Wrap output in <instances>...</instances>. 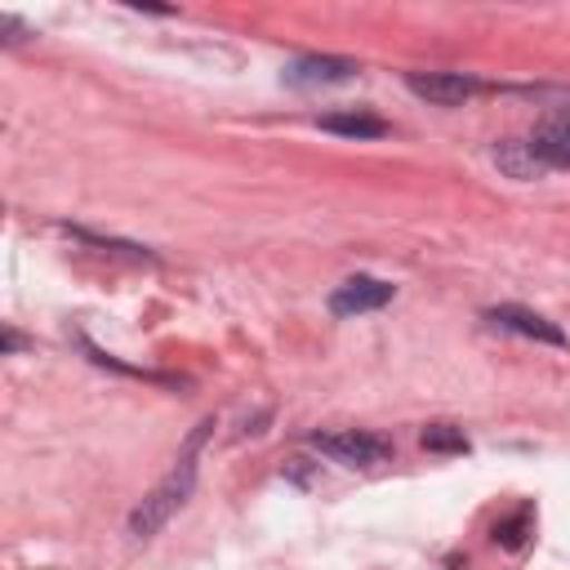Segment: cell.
Returning <instances> with one entry per match:
<instances>
[{
    "mask_svg": "<svg viewBox=\"0 0 570 570\" xmlns=\"http://www.w3.org/2000/svg\"><path fill=\"white\" fill-rule=\"evenodd\" d=\"M392 303V285L379 276H352L330 294V312L334 316H361V312H379Z\"/></svg>",
    "mask_w": 570,
    "mask_h": 570,
    "instance_id": "5",
    "label": "cell"
},
{
    "mask_svg": "<svg viewBox=\"0 0 570 570\" xmlns=\"http://www.w3.org/2000/svg\"><path fill=\"white\" fill-rule=\"evenodd\" d=\"M494 165H499L508 178H517V183H534V178L548 174V165L534 156L530 138H508V142H499V147H494Z\"/></svg>",
    "mask_w": 570,
    "mask_h": 570,
    "instance_id": "8",
    "label": "cell"
},
{
    "mask_svg": "<svg viewBox=\"0 0 570 570\" xmlns=\"http://www.w3.org/2000/svg\"><path fill=\"white\" fill-rule=\"evenodd\" d=\"M214 432V419H205L187 441H183V454L174 459V468H169V476L134 508V517H129V534L134 539H147V534H156L183 503H187V494L196 490V454H200V445H205V436Z\"/></svg>",
    "mask_w": 570,
    "mask_h": 570,
    "instance_id": "1",
    "label": "cell"
},
{
    "mask_svg": "<svg viewBox=\"0 0 570 570\" xmlns=\"http://www.w3.org/2000/svg\"><path fill=\"white\" fill-rule=\"evenodd\" d=\"M321 129L343 134V138H383L387 120H379L370 111H330V116H321Z\"/></svg>",
    "mask_w": 570,
    "mask_h": 570,
    "instance_id": "9",
    "label": "cell"
},
{
    "mask_svg": "<svg viewBox=\"0 0 570 570\" xmlns=\"http://www.w3.org/2000/svg\"><path fill=\"white\" fill-rule=\"evenodd\" d=\"M312 445L321 454H330L334 463H347V468H370V463H383L392 454V441L379 436V432H361V428H343V432H316Z\"/></svg>",
    "mask_w": 570,
    "mask_h": 570,
    "instance_id": "2",
    "label": "cell"
},
{
    "mask_svg": "<svg viewBox=\"0 0 570 570\" xmlns=\"http://www.w3.org/2000/svg\"><path fill=\"white\" fill-rule=\"evenodd\" d=\"M530 147L534 156L548 165V169H570V107L548 116L534 134H530Z\"/></svg>",
    "mask_w": 570,
    "mask_h": 570,
    "instance_id": "7",
    "label": "cell"
},
{
    "mask_svg": "<svg viewBox=\"0 0 570 570\" xmlns=\"http://www.w3.org/2000/svg\"><path fill=\"white\" fill-rule=\"evenodd\" d=\"M22 347V334H13V330H4V352H18Z\"/></svg>",
    "mask_w": 570,
    "mask_h": 570,
    "instance_id": "12",
    "label": "cell"
},
{
    "mask_svg": "<svg viewBox=\"0 0 570 570\" xmlns=\"http://www.w3.org/2000/svg\"><path fill=\"white\" fill-rule=\"evenodd\" d=\"M485 316H490L494 325H503V330L521 334V338H534V343H548V347H570L566 330H561V325H552L548 316L530 312V307H517V303H499V307H490Z\"/></svg>",
    "mask_w": 570,
    "mask_h": 570,
    "instance_id": "6",
    "label": "cell"
},
{
    "mask_svg": "<svg viewBox=\"0 0 570 570\" xmlns=\"http://www.w3.org/2000/svg\"><path fill=\"white\" fill-rule=\"evenodd\" d=\"M419 441H423V450H436V454H463L468 450V436L454 423H428Z\"/></svg>",
    "mask_w": 570,
    "mask_h": 570,
    "instance_id": "10",
    "label": "cell"
},
{
    "mask_svg": "<svg viewBox=\"0 0 570 570\" xmlns=\"http://www.w3.org/2000/svg\"><path fill=\"white\" fill-rule=\"evenodd\" d=\"M530 525H534V512H530V508H521L517 517H508V521H499V525H494V539H499L503 548H512V552H517V548L525 543Z\"/></svg>",
    "mask_w": 570,
    "mask_h": 570,
    "instance_id": "11",
    "label": "cell"
},
{
    "mask_svg": "<svg viewBox=\"0 0 570 570\" xmlns=\"http://www.w3.org/2000/svg\"><path fill=\"white\" fill-rule=\"evenodd\" d=\"M361 67L352 62V58H334V53H303V58H294L285 71H281V80L285 85H294V89H312V85H338V80H352Z\"/></svg>",
    "mask_w": 570,
    "mask_h": 570,
    "instance_id": "3",
    "label": "cell"
},
{
    "mask_svg": "<svg viewBox=\"0 0 570 570\" xmlns=\"http://www.w3.org/2000/svg\"><path fill=\"white\" fill-rule=\"evenodd\" d=\"M405 85H410V94H419L436 107H459L476 94V80L463 76V71H410Z\"/></svg>",
    "mask_w": 570,
    "mask_h": 570,
    "instance_id": "4",
    "label": "cell"
}]
</instances>
